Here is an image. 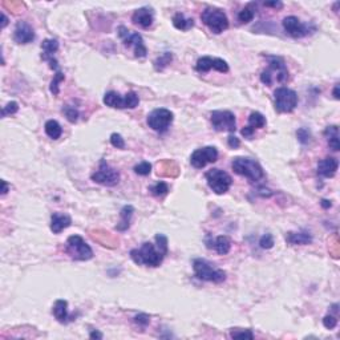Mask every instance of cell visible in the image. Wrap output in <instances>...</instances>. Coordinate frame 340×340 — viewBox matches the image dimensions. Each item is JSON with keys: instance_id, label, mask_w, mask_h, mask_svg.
<instances>
[{"instance_id": "30bf717a", "label": "cell", "mask_w": 340, "mask_h": 340, "mask_svg": "<svg viewBox=\"0 0 340 340\" xmlns=\"http://www.w3.org/2000/svg\"><path fill=\"white\" fill-rule=\"evenodd\" d=\"M210 120H212V128L217 132H235V114L230 110H214L210 114Z\"/></svg>"}, {"instance_id": "44dd1931", "label": "cell", "mask_w": 340, "mask_h": 340, "mask_svg": "<svg viewBox=\"0 0 340 340\" xmlns=\"http://www.w3.org/2000/svg\"><path fill=\"white\" fill-rule=\"evenodd\" d=\"M104 104L109 108L113 109H127V100H125V96H121L117 92L114 90H110V92H106L104 96Z\"/></svg>"}, {"instance_id": "f1b7e54d", "label": "cell", "mask_w": 340, "mask_h": 340, "mask_svg": "<svg viewBox=\"0 0 340 340\" xmlns=\"http://www.w3.org/2000/svg\"><path fill=\"white\" fill-rule=\"evenodd\" d=\"M44 129H45L48 137L52 138V140H57V138L62 137L63 129L56 120H48L45 125H44Z\"/></svg>"}, {"instance_id": "ac0fdd59", "label": "cell", "mask_w": 340, "mask_h": 340, "mask_svg": "<svg viewBox=\"0 0 340 340\" xmlns=\"http://www.w3.org/2000/svg\"><path fill=\"white\" fill-rule=\"evenodd\" d=\"M154 20V12L149 7H142L134 11L132 16V21L136 25H140L141 28H149Z\"/></svg>"}, {"instance_id": "c3c4849f", "label": "cell", "mask_w": 340, "mask_h": 340, "mask_svg": "<svg viewBox=\"0 0 340 340\" xmlns=\"http://www.w3.org/2000/svg\"><path fill=\"white\" fill-rule=\"evenodd\" d=\"M1 185H3V189H1V194L4 195V194H7V191H8V185H7V182H5V181H1Z\"/></svg>"}, {"instance_id": "603a6c76", "label": "cell", "mask_w": 340, "mask_h": 340, "mask_svg": "<svg viewBox=\"0 0 340 340\" xmlns=\"http://www.w3.org/2000/svg\"><path fill=\"white\" fill-rule=\"evenodd\" d=\"M42 60L49 62V60L55 59L53 55H55V53L57 52V49H59V42L55 40V39H45V40L42 42Z\"/></svg>"}, {"instance_id": "ab89813d", "label": "cell", "mask_w": 340, "mask_h": 340, "mask_svg": "<svg viewBox=\"0 0 340 340\" xmlns=\"http://www.w3.org/2000/svg\"><path fill=\"white\" fill-rule=\"evenodd\" d=\"M259 245L265 250L273 249V246H274V236L271 235V234H265V235L260 238Z\"/></svg>"}, {"instance_id": "8d00e7d4", "label": "cell", "mask_w": 340, "mask_h": 340, "mask_svg": "<svg viewBox=\"0 0 340 340\" xmlns=\"http://www.w3.org/2000/svg\"><path fill=\"white\" fill-rule=\"evenodd\" d=\"M134 171H136L138 175L150 174L151 165L149 164V162H147V161H144V162H141V164H138V165L134 166Z\"/></svg>"}, {"instance_id": "4fadbf2b", "label": "cell", "mask_w": 340, "mask_h": 340, "mask_svg": "<svg viewBox=\"0 0 340 340\" xmlns=\"http://www.w3.org/2000/svg\"><path fill=\"white\" fill-rule=\"evenodd\" d=\"M218 160V150L214 147H205L193 151L190 157V164L195 169H202L208 164H212Z\"/></svg>"}, {"instance_id": "2e32d148", "label": "cell", "mask_w": 340, "mask_h": 340, "mask_svg": "<svg viewBox=\"0 0 340 340\" xmlns=\"http://www.w3.org/2000/svg\"><path fill=\"white\" fill-rule=\"evenodd\" d=\"M14 40L18 44H28V42H32L35 40V32H33V28L29 25L27 21H23L20 20L16 24L14 32Z\"/></svg>"}, {"instance_id": "f35d334b", "label": "cell", "mask_w": 340, "mask_h": 340, "mask_svg": "<svg viewBox=\"0 0 340 340\" xmlns=\"http://www.w3.org/2000/svg\"><path fill=\"white\" fill-rule=\"evenodd\" d=\"M19 110V104L16 101H10L1 110V117H5L8 114H15Z\"/></svg>"}, {"instance_id": "bcb514c9", "label": "cell", "mask_w": 340, "mask_h": 340, "mask_svg": "<svg viewBox=\"0 0 340 340\" xmlns=\"http://www.w3.org/2000/svg\"><path fill=\"white\" fill-rule=\"evenodd\" d=\"M90 339H103V334L99 331H92L89 335Z\"/></svg>"}, {"instance_id": "e575fe53", "label": "cell", "mask_w": 340, "mask_h": 340, "mask_svg": "<svg viewBox=\"0 0 340 340\" xmlns=\"http://www.w3.org/2000/svg\"><path fill=\"white\" fill-rule=\"evenodd\" d=\"M297 137L300 144L306 145V144H308L310 140H311V132H310L308 129H306V128H300V129H298Z\"/></svg>"}, {"instance_id": "7bdbcfd3", "label": "cell", "mask_w": 340, "mask_h": 340, "mask_svg": "<svg viewBox=\"0 0 340 340\" xmlns=\"http://www.w3.org/2000/svg\"><path fill=\"white\" fill-rule=\"evenodd\" d=\"M134 321H136L137 324H140V326L145 327L149 324L150 319H149V317H148V315H145V314H140V315H137V317L134 318Z\"/></svg>"}, {"instance_id": "f546056e", "label": "cell", "mask_w": 340, "mask_h": 340, "mask_svg": "<svg viewBox=\"0 0 340 340\" xmlns=\"http://www.w3.org/2000/svg\"><path fill=\"white\" fill-rule=\"evenodd\" d=\"M254 16H255L254 4H249V5H246L245 8L238 14V20H239L242 24H247L254 19Z\"/></svg>"}, {"instance_id": "7c38bea8", "label": "cell", "mask_w": 340, "mask_h": 340, "mask_svg": "<svg viewBox=\"0 0 340 340\" xmlns=\"http://www.w3.org/2000/svg\"><path fill=\"white\" fill-rule=\"evenodd\" d=\"M92 181L104 186H116L120 181V173L118 170L109 166L106 161L101 160L99 170L92 174Z\"/></svg>"}, {"instance_id": "8fae6325", "label": "cell", "mask_w": 340, "mask_h": 340, "mask_svg": "<svg viewBox=\"0 0 340 340\" xmlns=\"http://www.w3.org/2000/svg\"><path fill=\"white\" fill-rule=\"evenodd\" d=\"M173 118H174V116H173V113L170 112L169 109H154L148 116V125L153 130H156V132L164 133L169 129V127L173 123Z\"/></svg>"}, {"instance_id": "9a60e30c", "label": "cell", "mask_w": 340, "mask_h": 340, "mask_svg": "<svg viewBox=\"0 0 340 340\" xmlns=\"http://www.w3.org/2000/svg\"><path fill=\"white\" fill-rule=\"evenodd\" d=\"M195 69L201 73H206L210 69H215L221 73H226V72H229V65L223 59H219V57L203 56L198 59V62L195 64Z\"/></svg>"}, {"instance_id": "8992f818", "label": "cell", "mask_w": 340, "mask_h": 340, "mask_svg": "<svg viewBox=\"0 0 340 340\" xmlns=\"http://www.w3.org/2000/svg\"><path fill=\"white\" fill-rule=\"evenodd\" d=\"M65 251L75 260H89L93 258L90 246L80 235H71L66 239Z\"/></svg>"}, {"instance_id": "ee69618b", "label": "cell", "mask_w": 340, "mask_h": 340, "mask_svg": "<svg viewBox=\"0 0 340 340\" xmlns=\"http://www.w3.org/2000/svg\"><path fill=\"white\" fill-rule=\"evenodd\" d=\"M227 144H229V147L232 148V149H236V148L239 147V140L235 137V136H229V138H227Z\"/></svg>"}, {"instance_id": "ba28073f", "label": "cell", "mask_w": 340, "mask_h": 340, "mask_svg": "<svg viewBox=\"0 0 340 340\" xmlns=\"http://www.w3.org/2000/svg\"><path fill=\"white\" fill-rule=\"evenodd\" d=\"M275 100V109L279 113H290L298 105V95L297 92L286 86L278 88L274 92Z\"/></svg>"}, {"instance_id": "277c9868", "label": "cell", "mask_w": 340, "mask_h": 340, "mask_svg": "<svg viewBox=\"0 0 340 340\" xmlns=\"http://www.w3.org/2000/svg\"><path fill=\"white\" fill-rule=\"evenodd\" d=\"M201 20L215 35H219V33H222L223 31H226L229 28V19H227L226 14L222 10H218V8L209 7L205 11H202Z\"/></svg>"}, {"instance_id": "836d02e7", "label": "cell", "mask_w": 340, "mask_h": 340, "mask_svg": "<svg viewBox=\"0 0 340 340\" xmlns=\"http://www.w3.org/2000/svg\"><path fill=\"white\" fill-rule=\"evenodd\" d=\"M125 100H127L128 109H134L140 104V99H138V95L136 92H128L125 95Z\"/></svg>"}, {"instance_id": "83f0119b", "label": "cell", "mask_w": 340, "mask_h": 340, "mask_svg": "<svg viewBox=\"0 0 340 340\" xmlns=\"http://www.w3.org/2000/svg\"><path fill=\"white\" fill-rule=\"evenodd\" d=\"M173 25L180 31H189L194 27V20L186 18L184 14H175L173 16Z\"/></svg>"}, {"instance_id": "f6af8a7d", "label": "cell", "mask_w": 340, "mask_h": 340, "mask_svg": "<svg viewBox=\"0 0 340 340\" xmlns=\"http://www.w3.org/2000/svg\"><path fill=\"white\" fill-rule=\"evenodd\" d=\"M266 7H274V8H282L283 7V3L282 1H266Z\"/></svg>"}, {"instance_id": "681fc988", "label": "cell", "mask_w": 340, "mask_h": 340, "mask_svg": "<svg viewBox=\"0 0 340 340\" xmlns=\"http://www.w3.org/2000/svg\"><path fill=\"white\" fill-rule=\"evenodd\" d=\"M321 206L324 209H328V208H331V202L330 201H327V199H321Z\"/></svg>"}, {"instance_id": "3957f363", "label": "cell", "mask_w": 340, "mask_h": 340, "mask_svg": "<svg viewBox=\"0 0 340 340\" xmlns=\"http://www.w3.org/2000/svg\"><path fill=\"white\" fill-rule=\"evenodd\" d=\"M232 168L236 174L246 177V178L250 180L251 182H258V181L262 180V178L265 177L263 168L259 165L258 161L253 160V158L236 157V158L233 160Z\"/></svg>"}, {"instance_id": "d6986e66", "label": "cell", "mask_w": 340, "mask_h": 340, "mask_svg": "<svg viewBox=\"0 0 340 340\" xmlns=\"http://www.w3.org/2000/svg\"><path fill=\"white\" fill-rule=\"evenodd\" d=\"M339 168V161L334 157H327L324 160L319 161L318 164V173L324 177V178H331L336 174Z\"/></svg>"}, {"instance_id": "7a4b0ae2", "label": "cell", "mask_w": 340, "mask_h": 340, "mask_svg": "<svg viewBox=\"0 0 340 340\" xmlns=\"http://www.w3.org/2000/svg\"><path fill=\"white\" fill-rule=\"evenodd\" d=\"M267 60L269 66L260 73V81L269 86L274 85L275 83H286L288 80V69L283 59L278 56H267Z\"/></svg>"}, {"instance_id": "6da1fadb", "label": "cell", "mask_w": 340, "mask_h": 340, "mask_svg": "<svg viewBox=\"0 0 340 340\" xmlns=\"http://www.w3.org/2000/svg\"><path fill=\"white\" fill-rule=\"evenodd\" d=\"M168 254L166 251L161 250L158 246H154L150 242L142 243L140 249H133L130 251V258L136 265L149 266V267H158Z\"/></svg>"}, {"instance_id": "52a82bcc", "label": "cell", "mask_w": 340, "mask_h": 340, "mask_svg": "<svg viewBox=\"0 0 340 340\" xmlns=\"http://www.w3.org/2000/svg\"><path fill=\"white\" fill-rule=\"evenodd\" d=\"M118 36L123 40L124 45L128 48L132 47L134 49V55L136 57H145L148 53V49L145 47V42H144V39L138 32H134V31H130L128 29L127 27L124 25H120L118 27Z\"/></svg>"}, {"instance_id": "ffe728a7", "label": "cell", "mask_w": 340, "mask_h": 340, "mask_svg": "<svg viewBox=\"0 0 340 340\" xmlns=\"http://www.w3.org/2000/svg\"><path fill=\"white\" fill-rule=\"evenodd\" d=\"M72 218L68 214H62V212H53L51 217V230L53 234L62 233L64 229L71 226Z\"/></svg>"}, {"instance_id": "1f68e13d", "label": "cell", "mask_w": 340, "mask_h": 340, "mask_svg": "<svg viewBox=\"0 0 340 340\" xmlns=\"http://www.w3.org/2000/svg\"><path fill=\"white\" fill-rule=\"evenodd\" d=\"M149 190H150V193L153 194V195L162 197V195H165V194L169 191V186H168L166 182H157V184L154 185V186H151Z\"/></svg>"}, {"instance_id": "d590c367", "label": "cell", "mask_w": 340, "mask_h": 340, "mask_svg": "<svg viewBox=\"0 0 340 340\" xmlns=\"http://www.w3.org/2000/svg\"><path fill=\"white\" fill-rule=\"evenodd\" d=\"M63 112H64L66 120H68L69 123H76V121H77V117H79V110H77L76 108H73V106H64Z\"/></svg>"}, {"instance_id": "7402d4cb", "label": "cell", "mask_w": 340, "mask_h": 340, "mask_svg": "<svg viewBox=\"0 0 340 340\" xmlns=\"http://www.w3.org/2000/svg\"><path fill=\"white\" fill-rule=\"evenodd\" d=\"M286 241L290 243V245H310L312 242V235L307 232H299V233H287L286 235Z\"/></svg>"}, {"instance_id": "74e56055", "label": "cell", "mask_w": 340, "mask_h": 340, "mask_svg": "<svg viewBox=\"0 0 340 340\" xmlns=\"http://www.w3.org/2000/svg\"><path fill=\"white\" fill-rule=\"evenodd\" d=\"M230 336L233 339H254V334L251 332V330L232 331Z\"/></svg>"}, {"instance_id": "d6a6232c", "label": "cell", "mask_w": 340, "mask_h": 340, "mask_svg": "<svg viewBox=\"0 0 340 340\" xmlns=\"http://www.w3.org/2000/svg\"><path fill=\"white\" fill-rule=\"evenodd\" d=\"M64 79H65V77H64V73H63L62 71H57L55 77H53L52 83H51V92H52L55 96L59 95V84H60L62 81H64Z\"/></svg>"}, {"instance_id": "d4e9b609", "label": "cell", "mask_w": 340, "mask_h": 340, "mask_svg": "<svg viewBox=\"0 0 340 340\" xmlns=\"http://www.w3.org/2000/svg\"><path fill=\"white\" fill-rule=\"evenodd\" d=\"M133 212H134V209H133V206H130V205L124 206V208L121 209V212H120L121 221H120V223L116 226V229H117L118 232H125V230L129 229V226H130V221H132V217H133Z\"/></svg>"}, {"instance_id": "5b68a950", "label": "cell", "mask_w": 340, "mask_h": 340, "mask_svg": "<svg viewBox=\"0 0 340 340\" xmlns=\"http://www.w3.org/2000/svg\"><path fill=\"white\" fill-rule=\"evenodd\" d=\"M194 274L201 280L212 282V283H222L226 280V273L223 270L212 267L205 259H194L193 262Z\"/></svg>"}, {"instance_id": "9c48e42d", "label": "cell", "mask_w": 340, "mask_h": 340, "mask_svg": "<svg viewBox=\"0 0 340 340\" xmlns=\"http://www.w3.org/2000/svg\"><path fill=\"white\" fill-rule=\"evenodd\" d=\"M205 177H206V181H208L209 188L218 195L229 191L233 184L232 177L227 174L226 171H223L221 169L209 170Z\"/></svg>"}, {"instance_id": "7dc6e473", "label": "cell", "mask_w": 340, "mask_h": 340, "mask_svg": "<svg viewBox=\"0 0 340 340\" xmlns=\"http://www.w3.org/2000/svg\"><path fill=\"white\" fill-rule=\"evenodd\" d=\"M1 19H3V21H1V28H5V25L8 24V18H7L4 14H1Z\"/></svg>"}, {"instance_id": "4316f807", "label": "cell", "mask_w": 340, "mask_h": 340, "mask_svg": "<svg viewBox=\"0 0 340 340\" xmlns=\"http://www.w3.org/2000/svg\"><path fill=\"white\" fill-rule=\"evenodd\" d=\"M212 247H214L219 255H226L232 249V241L229 236L219 235L218 238H215V241L212 242Z\"/></svg>"}, {"instance_id": "60d3db41", "label": "cell", "mask_w": 340, "mask_h": 340, "mask_svg": "<svg viewBox=\"0 0 340 340\" xmlns=\"http://www.w3.org/2000/svg\"><path fill=\"white\" fill-rule=\"evenodd\" d=\"M110 144H112L114 148H117V149H124V148H125V141H124L123 136L118 134V133H113V134L110 136Z\"/></svg>"}, {"instance_id": "e0dca14e", "label": "cell", "mask_w": 340, "mask_h": 340, "mask_svg": "<svg viewBox=\"0 0 340 340\" xmlns=\"http://www.w3.org/2000/svg\"><path fill=\"white\" fill-rule=\"evenodd\" d=\"M266 117L260 112H253L249 117V124L247 127H245L242 129V136L247 140H251L253 134H254L255 129H262L263 127H266Z\"/></svg>"}, {"instance_id": "b9f144b4", "label": "cell", "mask_w": 340, "mask_h": 340, "mask_svg": "<svg viewBox=\"0 0 340 340\" xmlns=\"http://www.w3.org/2000/svg\"><path fill=\"white\" fill-rule=\"evenodd\" d=\"M336 324H338V319L334 315H326V317L323 318V326L326 327L327 330L335 328Z\"/></svg>"}, {"instance_id": "4dcf8cb0", "label": "cell", "mask_w": 340, "mask_h": 340, "mask_svg": "<svg viewBox=\"0 0 340 340\" xmlns=\"http://www.w3.org/2000/svg\"><path fill=\"white\" fill-rule=\"evenodd\" d=\"M171 60H173L171 53L170 52L162 53V55L157 59L156 62H154V68H156V71H162L164 68H166V66L169 65L170 63H171Z\"/></svg>"}, {"instance_id": "f907efd6", "label": "cell", "mask_w": 340, "mask_h": 340, "mask_svg": "<svg viewBox=\"0 0 340 340\" xmlns=\"http://www.w3.org/2000/svg\"><path fill=\"white\" fill-rule=\"evenodd\" d=\"M334 97H335L336 100H339V85L336 84L335 88H334Z\"/></svg>"}, {"instance_id": "5bb4252c", "label": "cell", "mask_w": 340, "mask_h": 340, "mask_svg": "<svg viewBox=\"0 0 340 340\" xmlns=\"http://www.w3.org/2000/svg\"><path fill=\"white\" fill-rule=\"evenodd\" d=\"M283 29L286 31L287 35H290L294 39H300L307 36L310 33V27L307 24H303L300 20L298 19L297 16H287L284 18L283 21Z\"/></svg>"}, {"instance_id": "484cf974", "label": "cell", "mask_w": 340, "mask_h": 340, "mask_svg": "<svg viewBox=\"0 0 340 340\" xmlns=\"http://www.w3.org/2000/svg\"><path fill=\"white\" fill-rule=\"evenodd\" d=\"M324 136L327 137V141H328V145L332 150L338 151L340 149V142H339V128L338 125H331V127H327L326 130H324Z\"/></svg>"}, {"instance_id": "cb8c5ba5", "label": "cell", "mask_w": 340, "mask_h": 340, "mask_svg": "<svg viewBox=\"0 0 340 340\" xmlns=\"http://www.w3.org/2000/svg\"><path fill=\"white\" fill-rule=\"evenodd\" d=\"M52 312L53 315H55V318L57 319V321L66 323V321H68V318H69V315H68V302L64 300V299L56 300L55 304H53Z\"/></svg>"}]
</instances>
